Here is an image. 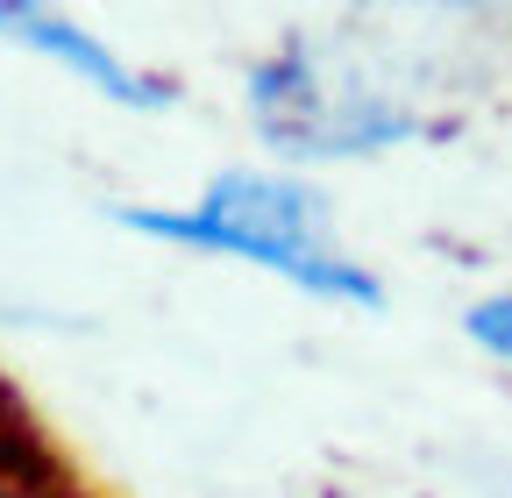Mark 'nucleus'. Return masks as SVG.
<instances>
[{
    "mask_svg": "<svg viewBox=\"0 0 512 498\" xmlns=\"http://www.w3.org/2000/svg\"><path fill=\"white\" fill-rule=\"evenodd\" d=\"M114 221L143 242L185 249V257H214V264H242L264 271L278 285H292L299 299L320 306H349V314H384V278L335 242L328 228V200L320 185H306L299 171H271V164H228L214 171L200 193L185 200H128L114 207Z\"/></svg>",
    "mask_w": 512,
    "mask_h": 498,
    "instance_id": "1",
    "label": "nucleus"
},
{
    "mask_svg": "<svg viewBox=\"0 0 512 498\" xmlns=\"http://www.w3.org/2000/svg\"><path fill=\"white\" fill-rule=\"evenodd\" d=\"M249 129L264 136L285 164H349L413 143L427 121L406 86H392L349 36L285 29L271 50L249 57L242 72Z\"/></svg>",
    "mask_w": 512,
    "mask_h": 498,
    "instance_id": "2",
    "label": "nucleus"
},
{
    "mask_svg": "<svg viewBox=\"0 0 512 498\" xmlns=\"http://www.w3.org/2000/svg\"><path fill=\"white\" fill-rule=\"evenodd\" d=\"M0 43H15L43 65H57L72 86L100 93L107 107H128V114H164L185 100V86L171 72H150L136 57H121L100 29H86L79 15H57V8H36V0H0Z\"/></svg>",
    "mask_w": 512,
    "mask_h": 498,
    "instance_id": "3",
    "label": "nucleus"
},
{
    "mask_svg": "<svg viewBox=\"0 0 512 498\" xmlns=\"http://www.w3.org/2000/svg\"><path fill=\"white\" fill-rule=\"evenodd\" d=\"M0 498H93L79 470L50 449V434L0 399Z\"/></svg>",
    "mask_w": 512,
    "mask_h": 498,
    "instance_id": "4",
    "label": "nucleus"
},
{
    "mask_svg": "<svg viewBox=\"0 0 512 498\" xmlns=\"http://www.w3.org/2000/svg\"><path fill=\"white\" fill-rule=\"evenodd\" d=\"M463 335H470L484 356L512 363V292H484V299H470V306H463Z\"/></svg>",
    "mask_w": 512,
    "mask_h": 498,
    "instance_id": "5",
    "label": "nucleus"
}]
</instances>
